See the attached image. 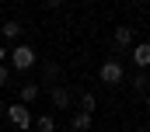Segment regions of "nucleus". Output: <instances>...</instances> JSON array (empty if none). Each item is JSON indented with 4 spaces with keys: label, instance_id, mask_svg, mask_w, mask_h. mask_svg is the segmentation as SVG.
<instances>
[{
    "label": "nucleus",
    "instance_id": "obj_17",
    "mask_svg": "<svg viewBox=\"0 0 150 132\" xmlns=\"http://www.w3.org/2000/svg\"><path fill=\"white\" fill-rule=\"evenodd\" d=\"M143 132H150V122H147V129H143Z\"/></svg>",
    "mask_w": 150,
    "mask_h": 132
},
{
    "label": "nucleus",
    "instance_id": "obj_10",
    "mask_svg": "<svg viewBox=\"0 0 150 132\" xmlns=\"http://www.w3.org/2000/svg\"><path fill=\"white\" fill-rule=\"evenodd\" d=\"M94 108H98V98H94L91 91H84V94H80V111H87V115H91Z\"/></svg>",
    "mask_w": 150,
    "mask_h": 132
},
{
    "label": "nucleus",
    "instance_id": "obj_3",
    "mask_svg": "<svg viewBox=\"0 0 150 132\" xmlns=\"http://www.w3.org/2000/svg\"><path fill=\"white\" fill-rule=\"evenodd\" d=\"M7 118H11L21 132L32 125V111H28V104H11V108H7Z\"/></svg>",
    "mask_w": 150,
    "mask_h": 132
},
{
    "label": "nucleus",
    "instance_id": "obj_14",
    "mask_svg": "<svg viewBox=\"0 0 150 132\" xmlns=\"http://www.w3.org/2000/svg\"><path fill=\"white\" fill-rule=\"evenodd\" d=\"M7 84H11V70L0 63V87H7Z\"/></svg>",
    "mask_w": 150,
    "mask_h": 132
},
{
    "label": "nucleus",
    "instance_id": "obj_7",
    "mask_svg": "<svg viewBox=\"0 0 150 132\" xmlns=\"http://www.w3.org/2000/svg\"><path fill=\"white\" fill-rule=\"evenodd\" d=\"M38 94H42V87H38V84H21V101H25V104H35Z\"/></svg>",
    "mask_w": 150,
    "mask_h": 132
},
{
    "label": "nucleus",
    "instance_id": "obj_2",
    "mask_svg": "<svg viewBox=\"0 0 150 132\" xmlns=\"http://www.w3.org/2000/svg\"><path fill=\"white\" fill-rule=\"evenodd\" d=\"M98 80H101V84H108V87H119V84L126 80V73H122V63H115V59L101 63V70H98Z\"/></svg>",
    "mask_w": 150,
    "mask_h": 132
},
{
    "label": "nucleus",
    "instance_id": "obj_15",
    "mask_svg": "<svg viewBox=\"0 0 150 132\" xmlns=\"http://www.w3.org/2000/svg\"><path fill=\"white\" fill-rule=\"evenodd\" d=\"M7 56H11V49H4V45H0V63H4Z\"/></svg>",
    "mask_w": 150,
    "mask_h": 132
},
{
    "label": "nucleus",
    "instance_id": "obj_8",
    "mask_svg": "<svg viewBox=\"0 0 150 132\" xmlns=\"http://www.w3.org/2000/svg\"><path fill=\"white\" fill-rule=\"evenodd\" d=\"M0 35H4V38H11V42H14V38H21V21H4V25H0Z\"/></svg>",
    "mask_w": 150,
    "mask_h": 132
},
{
    "label": "nucleus",
    "instance_id": "obj_16",
    "mask_svg": "<svg viewBox=\"0 0 150 132\" xmlns=\"http://www.w3.org/2000/svg\"><path fill=\"white\" fill-rule=\"evenodd\" d=\"M59 4H63V0H45V7H59Z\"/></svg>",
    "mask_w": 150,
    "mask_h": 132
},
{
    "label": "nucleus",
    "instance_id": "obj_12",
    "mask_svg": "<svg viewBox=\"0 0 150 132\" xmlns=\"http://www.w3.org/2000/svg\"><path fill=\"white\" fill-rule=\"evenodd\" d=\"M42 73H45V80H56V77H59V66H56V63H45Z\"/></svg>",
    "mask_w": 150,
    "mask_h": 132
},
{
    "label": "nucleus",
    "instance_id": "obj_6",
    "mask_svg": "<svg viewBox=\"0 0 150 132\" xmlns=\"http://www.w3.org/2000/svg\"><path fill=\"white\" fill-rule=\"evenodd\" d=\"M49 98H52L56 108H70V91H67V87H52V91H49Z\"/></svg>",
    "mask_w": 150,
    "mask_h": 132
},
{
    "label": "nucleus",
    "instance_id": "obj_11",
    "mask_svg": "<svg viewBox=\"0 0 150 132\" xmlns=\"http://www.w3.org/2000/svg\"><path fill=\"white\" fill-rule=\"evenodd\" d=\"M35 125H38V132H56V122H52L49 115H38V118H35Z\"/></svg>",
    "mask_w": 150,
    "mask_h": 132
},
{
    "label": "nucleus",
    "instance_id": "obj_18",
    "mask_svg": "<svg viewBox=\"0 0 150 132\" xmlns=\"http://www.w3.org/2000/svg\"><path fill=\"white\" fill-rule=\"evenodd\" d=\"M0 7H4V0H0Z\"/></svg>",
    "mask_w": 150,
    "mask_h": 132
},
{
    "label": "nucleus",
    "instance_id": "obj_13",
    "mask_svg": "<svg viewBox=\"0 0 150 132\" xmlns=\"http://www.w3.org/2000/svg\"><path fill=\"white\" fill-rule=\"evenodd\" d=\"M133 87H136V91H143V87H147V77H143V70L133 77Z\"/></svg>",
    "mask_w": 150,
    "mask_h": 132
},
{
    "label": "nucleus",
    "instance_id": "obj_4",
    "mask_svg": "<svg viewBox=\"0 0 150 132\" xmlns=\"http://www.w3.org/2000/svg\"><path fill=\"white\" fill-rule=\"evenodd\" d=\"M112 42H115V49H133V45H136V35H133L129 25H119L112 32Z\"/></svg>",
    "mask_w": 150,
    "mask_h": 132
},
{
    "label": "nucleus",
    "instance_id": "obj_20",
    "mask_svg": "<svg viewBox=\"0 0 150 132\" xmlns=\"http://www.w3.org/2000/svg\"><path fill=\"white\" fill-rule=\"evenodd\" d=\"M25 132H28V129H25Z\"/></svg>",
    "mask_w": 150,
    "mask_h": 132
},
{
    "label": "nucleus",
    "instance_id": "obj_19",
    "mask_svg": "<svg viewBox=\"0 0 150 132\" xmlns=\"http://www.w3.org/2000/svg\"><path fill=\"white\" fill-rule=\"evenodd\" d=\"M21 4H25V0H21Z\"/></svg>",
    "mask_w": 150,
    "mask_h": 132
},
{
    "label": "nucleus",
    "instance_id": "obj_1",
    "mask_svg": "<svg viewBox=\"0 0 150 132\" xmlns=\"http://www.w3.org/2000/svg\"><path fill=\"white\" fill-rule=\"evenodd\" d=\"M35 63H38V56H35L32 45H14V49H11V66H14V70L25 73V70H32Z\"/></svg>",
    "mask_w": 150,
    "mask_h": 132
},
{
    "label": "nucleus",
    "instance_id": "obj_9",
    "mask_svg": "<svg viewBox=\"0 0 150 132\" xmlns=\"http://www.w3.org/2000/svg\"><path fill=\"white\" fill-rule=\"evenodd\" d=\"M70 125H74V132H87V129H91V115H87V111H77Z\"/></svg>",
    "mask_w": 150,
    "mask_h": 132
},
{
    "label": "nucleus",
    "instance_id": "obj_5",
    "mask_svg": "<svg viewBox=\"0 0 150 132\" xmlns=\"http://www.w3.org/2000/svg\"><path fill=\"white\" fill-rule=\"evenodd\" d=\"M133 63H136V70H147V66H150V42L133 45Z\"/></svg>",
    "mask_w": 150,
    "mask_h": 132
}]
</instances>
